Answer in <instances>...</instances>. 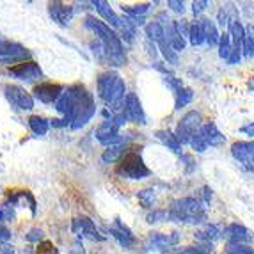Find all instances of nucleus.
<instances>
[{"instance_id": "obj_22", "label": "nucleus", "mask_w": 254, "mask_h": 254, "mask_svg": "<svg viewBox=\"0 0 254 254\" xmlns=\"http://www.w3.org/2000/svg\"><path fill=\"white\" fill-rule=\"evenodd\" d=\"M91 4L94 5V7L98 9V13L102 14L103 18H105L107 21H109L110 25L112 27H121V18L118 16V14L114 13V9L110 7L109 4H107V2H103V0H93V2H91Z\"/></svg>"}, {"instance_id": "obj_10", "label": "nucleus", "mask_w": 254, "mask_h": 254, "mask_svg": "<svg viewBox=\"0 0 254 254\" xmlns=\"http://www.w3.org/2000/svg\"><path fill=\"white\" fill-rule=\"evenodd\" d=\"M125 118L131 123L137 125H144L146 123V116L142 105H140V100L137 98L135 93H128L127 94V102H125V110H123Z\"/></svg>"}, {"instance_id": "obj_41", "label": "nucleus", "mask_w": 254, "mask_h": 254, "mask_svg": "<svg viewBox=\"0 0 254 254\" xmlns=\"http://www.w3.org/2000/svg\"><path fill=\"white\" fill-rule=\"evenodd\" d=\"M25 240L27 242H39V240H43V231L39 228H32L29 233H27Z\"/></svg>"}, {"instance_id": "obj_29", "label": "nucleus", "mask_w": 254, "mask_h": 254, "mask_svg": "<svg viewBox=\"0 0 254 254\" xmlns=\"http://www.w3.org/2000/svg\"><path fill=\"white\" fill-rule=\"evenodd\" d=\"M231 50H233V43H231V36H229V32L220 34V39H219V55L222 57V59L228 61L229 55H231Z\"/></svg>"}, {"instance_id": "obj_15", "label": "nucleus", "mask_w": 254, "mask_h": 254, "mask_svg": "<svg viewBox=\"0 0 254 254\" xmlns=\"http://www.w3.org/2000/svg\"><path fill=\"white\" fill-rule=\"evenodd\" d=\"M222 235H224L229 244H247V242H251V238H253V235L249 233V229H247L246 226L237 224V222L229 224L228 228L224 229Z\"/></svg>"}, {"instance_id": "obj_23", "label": "nucleus", "mask_w": 254, "mask_h": 254, "mask_svg": "<svg viewBox=\"0 0 254 254\" xmlns=\"http://www.w3.org/2000/svg\"><path fill=\"white\" fill-rule=\"evenodd\" d=\"M118 130H119V125L116 123L114 118H112V119H109V121H103L94 133H96V139L100 140V142H103V140L110 139V137L118 135Z\"/></svg>"}, {"instance_id": "obj_19", "label": "nucleus", "mask_w": 254, "mask_h": 254, "mask_svg": "<svg viewBox=\"0 0 254 254\" xmlns=\"http://www.w3.org/2000/svg\"><path fill=\"white\" fill-rule=\"evenodd\" d=\"M199 25H201V29H203L204 43H208L210 47H219L220 34L215 27V21H212L210 18H203V20L199 21Z\"/></svg>"}, {"instance_id": "obj_32", "label": "nucleus", "mask_w": 254, "mask_h": 254, "mask_svg": "<svg viewBox=\"0 0 254 254\" xmlns=\"http://www.w3.org/2000/svg\"><path fill=\"white\" fill-rule=\"evenodd\" d=\"M189 39H190V45L192 47H199L204 43V34H203V29H201L199 21H195V23H190V32H189Z\"/></svg>"}, {"instance_id": "obj_46", "label": "nucleus", "mask_w": 254, "mask_h": 254, "mask_svg": "<svg viewBox=\"0 0 254 254\" xmlns=\"http://www.w3.org/2000/svg\"><path fill=\"white\" fill-rule=\"evenodd\" d=\"M217 18H219V23H220V25H222V27H224V25H228V23H229V20H228V14H226L224 7H222V9H220V11H219V16H217Z\"/></svg>"}, {"instance_id": "obj_21", "label": "nucleus", "mask_w": 254, "mask_h": 254, "mask_svg": "<svg viewBox=\"0 0 254 254\" xmlns=\"http://www.w3.org/2000/svg\"><path fill=\"white\" fill-rule=\"evenodd\" d=\"M27 54L29 52L21 47V45H18V43L0 39V57L2 59H13V57H21V55H27Z\"/></svg>"}, {"instance_id": "obj_26", "label": "nucleus", "mask_w": 254, "mask_h": 254, "mask_svg": "<svg viewBox=\"0 0 254 254\" xmlns=\"http://www.w3.org/2000/svg\"><path fill=\"white\" fill-rule=\"evenodd\" d=\"M125 149H127V146H125V144L107 148L105 153L102 155V162H103V164H112V162H116V160H121V158H123V155H125Z\"/></svg>"}, {"instance_id": "obj_14", "label": "nucleus", "mask_w": 254, "mask_h": 254, "mask_svg": "<svg viewBox=\"0 0 254 254\" xmlns=\"http://www.w3.org/2000/svg\"><path fill=\"white\" fill-rule=\"evenodd\" d=\"M48 11H50V16L54 21H57L61 27H68L69 21L73 18V7L71 5L61 4V2H52L48 5Z\"/></svg>"}, {"instance_id": "obj_33", "label": "nucleus", "mask_w": 254, "mask_h": 254, "mask_svg": "<svg viewBox=\"0 0 254 254\" xmlns=\"http://www.w3.org/2000/svg\"><path fill=\"white\" fill-rule=\"evenodd\" d=\"M158 48H160V52L164 54V57L167 59V63L169 64H178V52H174L173 48L167 45V41H165V38L162 39L160 43H158Z\"/></svg>"}, {"instance_id": "obj_5", "label": "nucleus", "mask_w": 254, "mask_h": 254, "mask_svg": "<svg viewBox=\"0 0 254 254\" xmlns=\"http://www.w3.org/2000/svg\"><path fill=\"white\" fill-rule=\"evenodd\" d=\"M94 114H96V103H94V98L91 93H87V89H84L82 96L78 98V103H76L75 110H73L71 128L80 130L82 127H85V125L89 123Z\"/></svg>"}, {"instance_id": "obj_52", "label": "nucleus", "mask_w": 254, "mask_h": 254, "mask_svg": "<svg viewBox=\"0 0 254 254\" xmlns=\"http://www.w3.org/2000/svg\"><path fill=\"white\" fill-rule=\"evenodd\" d=\"M249 87L254 91V76H253V78H251V80H249Z\"/></svg>"}, {"instance_id": "obj_50", "label": "nucleus", "mask_w": 254, "mask_h": 254, "mask_svg": "<svg viewBox=\"0 0 254 254\" xmlns=\"http://www.w3.org/2000/svg\"><path fill=\"white\" fill-rule=\"evenodd\" d=\"M203 199L204 203H210V199H212V190L210 189H203Z\"/></svg>"}, {"instance_id": "obj_39", "label": "nucleus", "mask_w": 254, "mask_h": 254, "mask_svg": "<svg viewBox=\"0 0 254 254\" xmlns=\"http://www.w3.org/2000/svg\"><path fill=\"white\" fill-rule=\"evenodd\" d=\"M36 254H57V247L52 244V242L48 240H43L41 244H39L38 251H36Z\"/></svg>"}, {"instance_id": "obj_4", "label": "nucleus", "mask_w": 254, "mask_h": 254, "mask_svg": "<svg viewBox=\"0 0 254 254\" xmlns=\"http://www.w3.org/2000/svg\"><path fill=\"white\" fill-rule=\"evenodd\" d=\"M116 174L123 176L128 180H144L148 178L151 171L148 169V165L144 164L140 153L137 151H127L123 158L119 160L118 167H116Z\"/></svg>"}, {"instance_id": "obj_6", "label": "nucleus", "mask_w": 254, "mask_h": 254, "mask_svg": "<svg viewBox=\"0 0 254 254\" xmlns=\"http://www.w3.org/2000/svg\"><path fill=\"white\" fill-rule=\"evenodd\" d=\"M203 127V118L197 110H190L187 112L182 119H180L178 127H176V139L180 140V144H190L192 137L197 133V130Z\"/></svg>"}, {"instance_id": "obj_42", "label": "nucleus", "mask_w": 254, "mask_h": 254, "mask_svg": "<svg viewBox=\"0 0 254 254\" xmlns=\"http://www.w3.org/2000/svg\"><path fill=\"white\" fill-rule=\"evenodd\" d=\"M208 7V2L206 0H199V2H192V13L197 16V14H201L204 11V9Z\"/></svg>"}, {"instance_id": "obj_8", "label": "nucleus", "mask_w": 254, "mask_h": 254, "mask_svg": "<svg viewBox=\"0 0 254 254\" xmlns=\"http://www.w3.org/2000/svg\"><path fill=\"white\" fill-rule=\"evenodd\" d=\"M231 155L247 171H254V140H238V142H235L231 146Z\"/></svg>"}, {"instance_id": "obj_28", "label": "nucleus", "mask_w": 254, "mask_h": 254, "mask_svg": "<svg viewBox=\"0 0 254 254\" xmlns=\"http://www.w3.org/2000/svg\"><path fill=\"white\" fill-rule=\"evenodd\" d=\"M29 127H30V130L34 131L36 135H47L50 123H48L45 118H41V116H30V118H29Z\"/></svg>"}, {"instance_id": "obj_27", "label": "nucleus", "mask_w": 254, "mask_h": 254, "mask_svg": "<svg viewBox=\"0 0 254 254\" xmlns=\"http://www.w3.org/2000/svg\"><path fill=\"white\" fill-rule=\"evenodd\" d=\"M146 36H148V41H153V43H160L164 39V25L158 23V21H151L146 25Z\"/></svg>"}, {"instance_id": "obj_49", "label": "nucleus", "mask_w": 254, "mask_h": 254, "mask_svg": "<svg viewBox=\"0 0 254 254\" xmlns=\"http://www.w3.org/2000/svg\"><path fill=\"white\" fill-rule=\"evenodd\" d=\"M71 254H85V253H84V247H82V244H80V242H76L75 246H73Z\"/></svg>"}, {"instance_id": "obj_45", "label": "nucleus", "mask_w": 254, "mask_h": 254, "mask_svg": "<svg viewBox=\"0 0 254 254\" xmlns=\"http://www.w3.org/2000/svg\"><path fill=\"white\" fill-rule=\"evenodd\" d=\"M68 125H71V123H69L66 118L64 119H54V121H52V127L54 128H63V127H68Z\"/></svg>"}, {"instance_id": "obj_35", "label": "nucleus", "mask_w": 254, "mask_h": 254, "mask_svg": "<svg viewBox=\"0 0 254 254\" xmlns=\"http://www.w3.org/2000/svg\"><path fill=\"white\" fill-rule=\"evenodd\" d=\"M137 197H139V203L142 204V206L149 208L153 204V201H155V190H153V189H144V190H140L139 194H137Z\"/></svg>"}, {"instance_id": "obj_13", "label": "nucleus", "mask_w": 254, "mask_h": 254, "mask_svg": "<svg viewBox=\"0 0 254 254\" xmlns=\"http://www.w3.org/2000/svg\"><path fill=\"white\" fill-rule=\"evenodd\" d=\"M109 231L125 249H131V247L135 246V237H133V233H131L130 229H128L119 219L114 220V226H110Z\"/></svg>"}, {"instance_id": "obj_17", "label": "nucleus", "mask_w": 254, "mask_h": 254, "mask_svg": "<svg viewBox=\"0 0 254 254\" xmlns=\"http://www.w3.org/2000/svg\"><path fill=\"white\" fill-rule=\"evenodd\" d=\"M199 133L204 139V142H206L208 148H210V146H219L226 140V137L220 133L215 123H204L203 127L199 128Z\"/></svg>"}, {"instance_id": "obj_7", "label": "nucleus", "mask_w": 254, "mask_h": 254, "mask_svg": "<svg viewBox=\"0 0 254 254\" xmlns=\"http://www.w3.org/2000/svg\"><path fill=\"white\" fill-rule=\"evenodd\" d=\"M4 94L9 100V103L13 107H16V109L20 110L34 109V98H32V94H29L20 85H14V84L4 85Z\"/></svg>"}, {"instance_id": "obj_20", "label": "nucleus", "mask_w": 254, "mask_h": 254, "mask_svg": "<svg viewBox=\"0 0 254 254\" xmlns=\"http://www.w3.org/2000/svg\"><path fill=\"white\" fill-rule=\"evenodd\" d=\"M180 242V235L178 233H151L149 235V244L158 249H167V247H173L176 246Z\"/></svg>"}, {"instance_id": "obj_30", "label": "nucleus", "mask_w": 254, "mask_h": 254, "mask_svg": "<svg viewBox=\"0 0 254 254\" xmlns=\"http://www.w3.org/2000/svg\"><path fill=\"white\" fill-rule=\"evenodd\" d=\"M192 100H194V91L189 89V87H182V89L176 93V103H174V109L180 110L182 107L189 105Z\"/></svg>"}, {"instance_id": "obj_36", "label": "nucleus", "mask_w": 254, "mask_h": 254, "mask_svg": "<svg viewBox=\"0 0 254 254\" xmlns=\"http://www.w3.org/2000/svg\"><path fill=\"white\" fill-rule=\"evenodd\" d=\"M169 219V212L167 210H153L151 213H148L146 220L149 224H155V222H164V220Z\"/></svg>"}, {"instance_id": "obj_9", "label": "nucleus", "mask_w": 254, "mask_h": 254, "mask_svg": "<svg viewBox=\"0 0 254 254\" xmlns=\"http://www.w3.org/2000/svg\"><path fill=\"white\" fill-rule=\"evenodd\" d=\"M71 229H73V233H76L78 237H87L93 242H103L105 240V237L98 231L96 226H94V222L89 219V217H76V219L73 220Z\"/></svg>"}, {"instance_id": "obj_48", "label": "nucleus", "mask_w": 254, "mask_h": 254, "mask_svg": "<svg viewBox=\"0 0 254 254\" xmlns=\"http://www.w3.org/2000/svg\"><path fill=\"white\" fill-rule=\"evenodd\" d=\"M180 254H201V249L199 247H187V249H183Z\"/></svg>"}, {"instance_id": "obj_2", "label": "nucleus", "mask_w": 254, "mask_h": 254, "mask_svg": "<svg viewBox=\"0 0 254 254\" xmlns=\"http://www.w3.org/2000/svg\"><path fill=\"white\" fill-rule=\"evenodd\" d=\"M85 27H89L91 30L96 32V36L100 38V41L103 43V47L107 48V54H109L110 63H114L116 66H123L127 63V57H125L123 50V43L119 39V36L116 34L114 30L110 29L107 23H103L102 20H98L94 16H85Z\"/></svg>"}, {"instance_id": "obj_31", "label": "nucleus", "mask_w": 254, "mask_h": 254, "mask_svg": "<svg viewBox=\"0 0 254 254\" xmlns=\"http://www.w3.org/2000/svg\"><path fill=\"white\" fill-rule=\"evenodd\" d=\"M244 57H254V25L246 27V41H244Z\"/></svg>"}, {"instance_id": "obj_44", "label": "nucleus", "mask_w": 254, "mask_h": 254, "mask_svg": "<svg viewBox=\"0 0 254 254\" xmlns=\"http://www.w3.org/2000/svg\"><path fill=\"white\" fill-rule=\"evenodd\" d=\"M9 238H11V231L0 222V242H7Z\"/></svg>"}, {"instance_id": "obj_38", "label": "nucleus", "mask_w": 254, "mask_h": 254, "mask_svg": "<svg viewBox=\"0 0 254 254\" xmlns=\"http://www.w3.org/2000/svg\"><path fill=\"white\" fill-rule=\"evenodd\" d=\"M228 254H254V249L246 244H229Z\"/></svg>"}, {"instance_id": "obj_12", "label": "nucleus", "mask_w": 254, "mask_h": 254, "mask_svg": "<svg viewBox=\"0 0 254 254\" xmlns=\"http://www.w3.org/2000/svg\"><path fill=\"white\" fill-rule=\"evenodd\" d=\"M63 94V85L61 84H52V82H45L34 87V96L43 103H54L59 100Z\"/></svg>"}, {"instance_id": "obj_11", "label": "nucleus", "mask_w": 254, "mask_h": 254, "mask_svg": "<svg viewBox=\"0 0 254 254\" xmlns=\"http://www.w3.org/2000/svg\"><path fill=\"white\" fill-rule=\"evenodd\" d=\"M9 73L16 76V78H20V80H34V78L43 75L39 64L34 63V61H23V63L13 66V68L9 69Z\"/></svg>"}, {"instance_id": "obj_51", "label": "nucleus", "mask_w": 254, "mask_h": 254, "mask_svg": "<svg viewBox=\"0 0 254 254\" xmlns=\"http://www.w3.org/2000/svg\"><path fill=\"white\" fill-rule=\"evenodd\" d=\"M0 254H14V247L13 246H2Z\"/></svg>"}, {"instance_id": "obj_40", "label": "nucleus", "mask_w": 254, "mask_h": 254, "mask_svg": "<svg viewBox=\"0 0 254 254\" xmlns=\"http://www.w3.org/2000/svg\"><path fill=\"white\" fill-rule=\"evenodd\" d=\"M165 84L169 85L174 93H178V91L183 87V82L180 80V78H176V76H173V75H165Z\"/></svg>"}, {"instance_id": "obj_34", "label": "nucleus", "mask_w": 254, "mask_h": 254, "mask_svg": "<svg viewBox=\"0 0 254 254\" xmlns=\"http://www.w3.org/2000/svg\"><path fill=\"white\" fill-rule=\"evenodd\" d=\"M151 7V4H139V5H123V13H127L128 16L139 18V14H144L148 9Z\"/></svg>"}, {"instance_id": "obj_43", "label": "nucleus", "mask_w": 254, "mask_h": 254, "mask_svg": "<svg viewBox=\"0 0 254 254\" xmlns=\"http://www.w3.org/2000/svg\"><path fill=\"white\" fill-rule=\"evenodd\" d=\"M167 4H169V7L173 9V11H176V13H183V11H185V5H183V2H180V0H169Z\"/></svg>"}, {"instance_id": "obj_3", "label": "nucleus", "mask_w": 254, "mask_h": 254, "mask_svg": "<svg viewBox=\"0 0 254 254\" xmlns=\"http://www.w3.org/2000/svg\"><path fill=\"white\" fill-rule=\"evenodd\" d=\"M169 219L185 224H201L206 220V208L199 199L194 197H182L173 201L169 208Z\"/></svg>"}, {"instance_id": "obj_16", "label": "nucleus", "mask_w": 254, "mask_h": 254, "mask_svg": "<svg viewBox=\"0 0 254 254\" xmlns=\"http://www.w3.org/2000/svg\"><path fill=\"white\" fill-rule=\"evenodd\" d=\"M164 38H165V41H167V45H169L174 52L185 50V39H183V36L178 32L174 21H169V23L164 27Z\"/></svg>"}, {"instance_id": "obj_24", "label": "nucleus", "mask_w": 254, "mask_h": 254, "mask_svg": "<svg viewBox=\"0 0 254 254\" xmlns=\"http://www.w3.org/2000/svg\"><path fill=\"white\" fill-rule=\"evenodd\" d=\"M220 228L219 226H215V224H206L203 229H199L197 233H195V238L197 240H201L203 244H212L215 238H219L220 237Z\"/></svg>"}, {"instance_id": "obj_47", "label": "nucleus", "mask_w": 254, "mask_h": 254, "mask_svg": "<svg viewBox=\"0 0 254 254\" xmlns=\"http://www.w3.org/2000/svg\"><path fill=\"white\" fill-rule=\"evenodd\" d=\"M240 131L249 137H254V123H249V125H246V127H242Z\"/></svg>"}, {"instance_id": "obj_18", "label": "nucleus", "mask_w": 254, "mask_h": 254, "mask_svg": "<svg viewBox=\"0 0 254 254\" xmlns=\"http://www.w3.org/2000/svg\"><path fill=\"white\" fill-rule=\"evenodd\" d=\"M229 36H231V43H233L235 50H240L244 54V41H246V27L242 25L237 18L229 20Z\"/></svg>"}, {"instance_id": "obj_37", "label": "nucleus", "mask_w": 254, "mask_h": 254, "mask_svg": "<svg viewBox=\"0 0 254 254\" xmlns=\"http://www.w3.org/2000/svg\"><path fill=\"white\" fill-rule=\"evenodd\" d=\"M14 219V208L13 204L4 203L0 204V222H9Z\"/></svg>"}, {"instance_id": "obj_25", "label": "nucleus", "mask_w": 254, "mask_h": 254, "mask_svg": "<svg viewBox=\"0 0 254 254\" xmlns=\"http://www.w3.org/2000/svg\"><path fill=\"white\" fill-rule=\"evenodd\" d=\"M157 137L167 146V148L173 149L174 153H178V155L182 153V144H180V140L176 139V133H173V131H169V130H160V131H157Z\"/></svg>"}, {"instance_id": "obj_1", "label": "nucleus", "mask_w": 254, "mask_h": 254, "mask_svg": "<svg viewBox=\"0 0 254 254\" xmlns=\"http://www.w3.org/2000/svg\"><path fill=\"white\" fill-rule=\"evenodd\" d=\"M125 93H127L125 82L116 71H105L98 76V96L102 98L107 109L116 116L123 114L125 102H127Z\"/></svg>"}]
</instances>
